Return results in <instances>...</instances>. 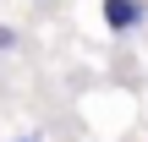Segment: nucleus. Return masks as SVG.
Wrapping results in <instances>:
<instances>
[{"label":"nucleus","instance_id":"1","mask_svg":"<svg viewBox=\"0 0 148 142\" xmlns=\"http://www.w3.org/2000/svg\"><path fill=\"white\" fill-rule=\"evenodd\" d=\"M104 22H110L115 33H132V27L143 22V0H104Z\"/></svg>","mask_w":148,"mask_h":142},{"label":"nucleus","instance_id":"2","mask_svg":"<svg viewBox=\"0 0 148 142\" xmlns=\"http://www.w3.org/2000/svg\"><path fill=\"white\" fill-rule=\"evenodd\" d=\"M0 49H16V33L11 27H0Z\"/></svg>","mask_w":148,"mask_h":142}]
</instances>
